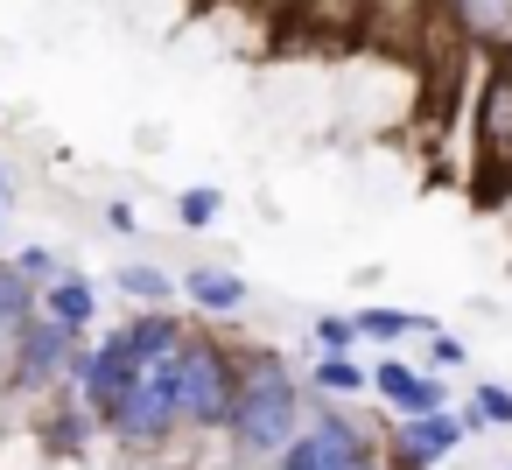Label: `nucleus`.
I'll list each match as a JSON object with an SVG mask.
<instances>
[{"label":"nucleus","instance_id":"1a4fd4ad","mask_svg":"<svg viewBox=\"0 0 512 470\" xmlns=\"http://www.w3.org/2000/svg\"><path fill=\"white\" fill-rule=\"evenodd\" d=\"M372 393H379L393 414H442V407H449L442 372H435V365L414 372V365H400V358H379V365H372Z\"/></svg>","mask_w":512,"mask_h":470},{"label":"nucleus","instance_id":"b1692460","mask_svg":"<svg viewBox=\"0 0 512 470\" xmlns=\"http://www.w3.org/2000/svg\"><path fill=\"white\" fill-rule=\"evenodd\" d=\"M379 470H386V463H379Z\"/></svg>","mask_w":512,"mask_h":470},{"label":"nucleus","instance_id":"0eeeda50","mask_svg":"<svg viewBox=\"0 0 512 470\" xmlns=\"http://www.w3.org/2000/svg\"><path fill=\"white\" fill-rule=\"evenodd\" d=\"M442 22L470 57L512 64V0H442Z\"/></svg>","mask_w":512,"mask_h":470},{"label":"nucleus","instance_id":"9d476101","mask_svg":"<svg viewBox=\"0 0 512 470\" xmlns=\"http://www.w3.org/2000/svg\"><path fill=\"white\" fill-rule=\"evenodd\" d=\"M36 309H43V288L15 260H0V351H15V337L36 323Z\"/></svg>","mask_w":512,"mask_h":470},{"label":"nucleus","instance_id":"412c9836","mask_svg":"<svg viewBox=\"0 0 512 470\" xmlns=\"http://www.w3.org/2000/svg\"><path fill=\"white\" fill-rule=\"evenodd\" d=\"M106 225L113 232H134V204H106Z\"/></svg>","mask_w":512,"mask_h":470},{"label":"nucleus","instance_id":"4be33fe9","mask_svg":"<svg viewBox=\"0 0 512 470\" xmlns=\"http://www.w3.org/2000/svg\"><path fill=\"white\" fill-rule=\"evenodd\" d=\"M302 8H316V15H323V8H337V15H358L365 0H302Z\"/></svg>","mask_w":512,"mask_h":470},{"label":"nucleus","instance_id":"6ab92c4d","mask_svg":"<svg viewBox=\"0 0 512 470\" xmlns=\"http://www.w3.org/2000/svg\"><path fill=\"white\" fill-rule=\"evenodd\" d=\"M15 267H22V274H29L36 288H50V281L64 274V260H57L50 246H22V253H15Z\"/></svg>","mask_w":512,"mask_h":470},{"label":"nucleus","instance_id":"39448f33","mask_svg":"<svg viewBox=\"0 0 512 470\" xmlns=\"http://www.w3.org/2000/svg\"><path fill=\"white\" fill-rule=\"evenodd\" d=\"M78 337H85V330H71V323H57L50 309H36V323H29V330L15 337V351H8V365H15L8 379H15L22 393H50V386H64L71 365H78V351H85Z\"/></svg>","mask_w":512,"mask_h":470},{"label":"nucleus","instance_id":"20e7f679","mask_svg":"<svg viewBox=\"0 0 512 470\" xmlns=\"http://www.w3.org/2000/svg\"><path fill=\"white\" fill-rule=\"evenodd\" d=\"M274 470H379L372 456V435L344 414V407H323L302 421V435L274 456Z\"/></svg>","mask_w":512,"mask_h":470},{"label":"nucleus","instance_id":"aec40b11","mask_svg":"<svg viewBox=\"0 0 512 470\" xmlns=\"http://www.w3.org/2000/svg\"><path fill=\"white\" fill-rule=\"evenodd\" d=\"M428 365H435V372L463 365V337H449V330H428Z\"/></svg>","mask_w":512,"mask_h":470},{"label":"nucleus","instance_id":"4468645a","mask_svg":"<svg viewBox=\"0 0 512 470\" xmlns=\"http://www.w3.org/2000/svg\"><path fill=\"white\" fill-rule=\"evenodd\" d=\"M358 330L372 344H393V337H428L435 323L428 316H407V309H358Z\"/></svg>","mask_w":512,"mask_h":470},{"label":"nucleus","instance_id":"7ed1b4c3","mask_svg":"<svg viewBox=\"0 0 512 470\" xmlns=\"http://www.w3.org/2000/svg\"><path fill=\"white\" fill-rule=\"evenodd\" d=\"M176 379H183V421L190 428H225L232 421V400H239V351L211 344V337H190L176 351Z\"/></svg>","mask_w":512,"mask_h":470},{"label":"nucleus","instance_id":"f257e3e1","mask_svg":"<svg viewBox=\"0 0 512 470\" xmlns=\"http://www.w3.org/2000/svg\"><path fill=\"white\" fill-rule=\"evenodd\" d=\"M302 421H309V400H302L288 358L281 351H246L239 358V400H232V421H225L232 449L239 456H281L302 435Z\"/></svg>","mask_w":512,"mask_h":470},{"label":"nucleus","instance_id":"dca6fc26","mask_svg":"<svg viewBox=\"0 0 512 470\" xmlns=\"http://www.w3.org/2000/svg\"><path fill=\"white\" fill-rule=\"evenodd\" d=\"M218 211H225V197H218L211 183H197V190H183V197H176V218H183V232H204Z\"/></svg>","mask_w":512,"mask_h":470},{"label":"nucleus","instance_id":"6e6552de","mask_svg":"<svg viewBox=\"0 0 512 470\" xmlns=\"http://www.w3.org/2000/svg\"><path fill=\"white\" fill-rule=\"evenodd\" d=\"M463 435H470V421L456 407H442V414H400V428H393V470H435Z\"/></svg>","mask_w":512,"mask_h":470},{"label":"nucleus","instance_id":"423d86ee","mask_svg":"<svg viewBox=\"0 0 512 470\" xmlns=\"http://www.w3.org/2000/svg\"><path fill=\"white\" fill-rule=\"evenodd\" d=\"M477 176L484 190L512 183V64H491L477 85Z\"/></svg>","mask_w":512,"mask_h":470},{"label":"nucleus","instance_id":"5701e85b","mask_svg":"<svg viewBox=\"0 0 512 470\" xmlns=\"http://www.w3.org/2000/svg\"><path fill=\"white\" fill-rule=\"evenodd\" d=\"M0 197H8V162H0Z\"/></svg>","mask_w":512,"mask_h":470},{"label":"nucleus","instance_id":"f3484780","mask_svg":"<svg viewBox=\"0 0 512 470\" xmlns=\"http://www.w3.org/2000/svg\"><path fill=\"white\" fill-rule=\"evenodd\" d=\"M365 330H358V316H316V351H330V358H351V344H358Z\"/></svg>","mask_w":512,"mask_h":470},{"label":"nucleus","instance_id":"9b49d317","mask_svg":"<svg viewBox=\"0 0 512 470\" xmlns=\"http://www.w3.org/2000/svg\"><path fill=\"white\" fill-rule=\"evenodd\" d=\"M183 295L204 309V316H239L246 309V281L232 267H190L183 274Z\"/></svg>","mask_w":512,"mask_h":470},{"label":"nucleus","instance_id":"a211bd4d","mask_svg":"<svg viewBox=\"0 0 512 470\" xmlns=\"http://www.w3.org/2000/svg\"><path fill=\"white\" fill-rule=\"evenodd\" d=\"M470 407L484 414V428H512V386H498V379H484V386L470 393Z\"/></svg>","mask_w":512,"mask_h":470},{"label":"nucleus","instance_id":"ddd939ff","mask_svg":"<svg viewBox=\"0 0 512 470\" xmlns=\"http://www.w3.org/2000/svg\"><path fill=\"white\" fill-rule=\"evenodd\" d=\"M113 281H120V288H127L134 302H148V309H162V302H169V295L183 288V281H169V274H162V267H148V260H127V267H120Z\"/></svg>","mask_w":512,"mask_h":470},{"label":"nucleus","instance_id":"f8f14e48","mask_svg":"<svg viewBox=\"0 0 512 470\" xmlns=\"http://www.w3.org/2000/svg\"><path fill=\"white\" fill-rule=\"evenodd\" d=\"M43 309L57 316V323H71V330H92L99 323V281H85V274H57L50 288H43Z\"/></svg>","mask_w":512,"mask_h":470},{"label":"nucleus","instance_id":"f03ea898","mask_svg":"<svg viewBox=\"0 0 512 470\" xmlns=\"http://www.w3.org/2000/svg\"><path fill=\"white\" fill-rule=\"evenodd\" d=\"M106 428H113L127 449H162L176 428H190V421H183V379H176V358L141 365V379L106 407Z\"/></svg>","mask_w":512,"mask_h":470},{"label":"nucleus","instance_id":"2eb2a0df","mask_svg":"<svg viewBox=\"0 0 512 470\" xmlns=\"http://www.w3.org/2000/svg\"><path fill=\"white\" fill-rule=\"evenodd\" d=\"M372 386V372L358 365V358H330V351H316V393H365Z\"/></svg>","mask_w":512,"mask_h":470}]
</instances>
